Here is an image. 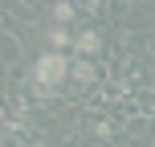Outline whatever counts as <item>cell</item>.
Listing matches in <instances>:
<instances>
[{
	"label": "cell",
	"mask_w": 155,
	"mask_h": 147,
	"mask_svg": "<svg viewBox=\"0 0 155 147\" xmlns=\"http://www.w3.org/2000/svg\"><path fill=\"white\" fill-rule=\"evenodd\" d=\"M70 70H74V65L61 57V49H53V53H41V57H37V82H41V86H61Z\"/></svg>",
	"instance_id": "cell-1"
},
{
	"label": "cell",
	"mask_w": 155,
	"mask_h": 147,
	"mask_svg": "<svg viewBox=\"0 0 155 147\" xmlns=\"http://www.w3.org/2000/svg\"><path fill=\"white\" fill-rule=\"evenodd\" d=\"M70 74H74L78 82H82V86H86V82H90V78H94V70H90V62H74V70H70Z\"/></svg>",
	"instance_id": "cell-2"
},
{
	"label": "cell",
	"mask_w": 155,
	"mask_h": 147,
	"mask_svg": "<svg viewBox=\"0 0 155 147\" xmlns=\"http://www.w3.org/2000/svg\"><path fill=\"white\" fill-rule=\"evenodd\" d=\"M94 49H98V37L94 33H82L78 37V53H94Z\"/></svg>",
	"instance_id": "cell-3"
},
{
	"label": "cell",
	"mask_w": 155,
	"mask_h": 147,
	"mask_svg": "<svg viewBox=\"0 0 155 147\" xmlns=\"http://www.w3.org/2000/svg\"><path fill=\"white\" fill-rule=\"evenodd\" d=\"M53 16H57V21H70L74 8H70V4H57V8H53Z\"/></svg>",
	"instance_id": "cell-4"
}]
</instances>
